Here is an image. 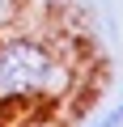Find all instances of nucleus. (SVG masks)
<instances>
[{"label": "nucleus", "instance_id": "nucleus-1", "mask_svg": "<svg viewBox=\"0 0 123 127\" xmlns=\"http://www.w3.org/2000/svg\"><path fill=\"white\" fill-rule=\"evenodd\" d=\"M77 81L81 72L64 38L30 21L0 34V110H21V114L51 110L77 89Z\"/></svg>", "mask_w": 123, "mask_h": 127}, {"label": "nucleus", "instance_id": "nucleus-2", "mask_svg": "<svg viewBox=\"0 0 123 127\" xmlns=\"http://www.w3.org/2000/svg\"><path fill=\"white\" fill-rule=\"evenodd\" d=\"M30 21V0H0V34Z\"/></svg>", "mask_w": 123, "mask_h": 127}, {"label": "nucleus", "instance_id": "nucleus-3", "mask_svg": "<svg viewBox=\"0 0 123 127\" xmlns=\"http://www.w3.org/2000/svg\"><path fill=\"white\" fill-rule=\"evenodd\" d=\"M119 102H123V97H119Z\"/></svg>", "mask_w": 123, "mask_h": 127}]
</instances>
